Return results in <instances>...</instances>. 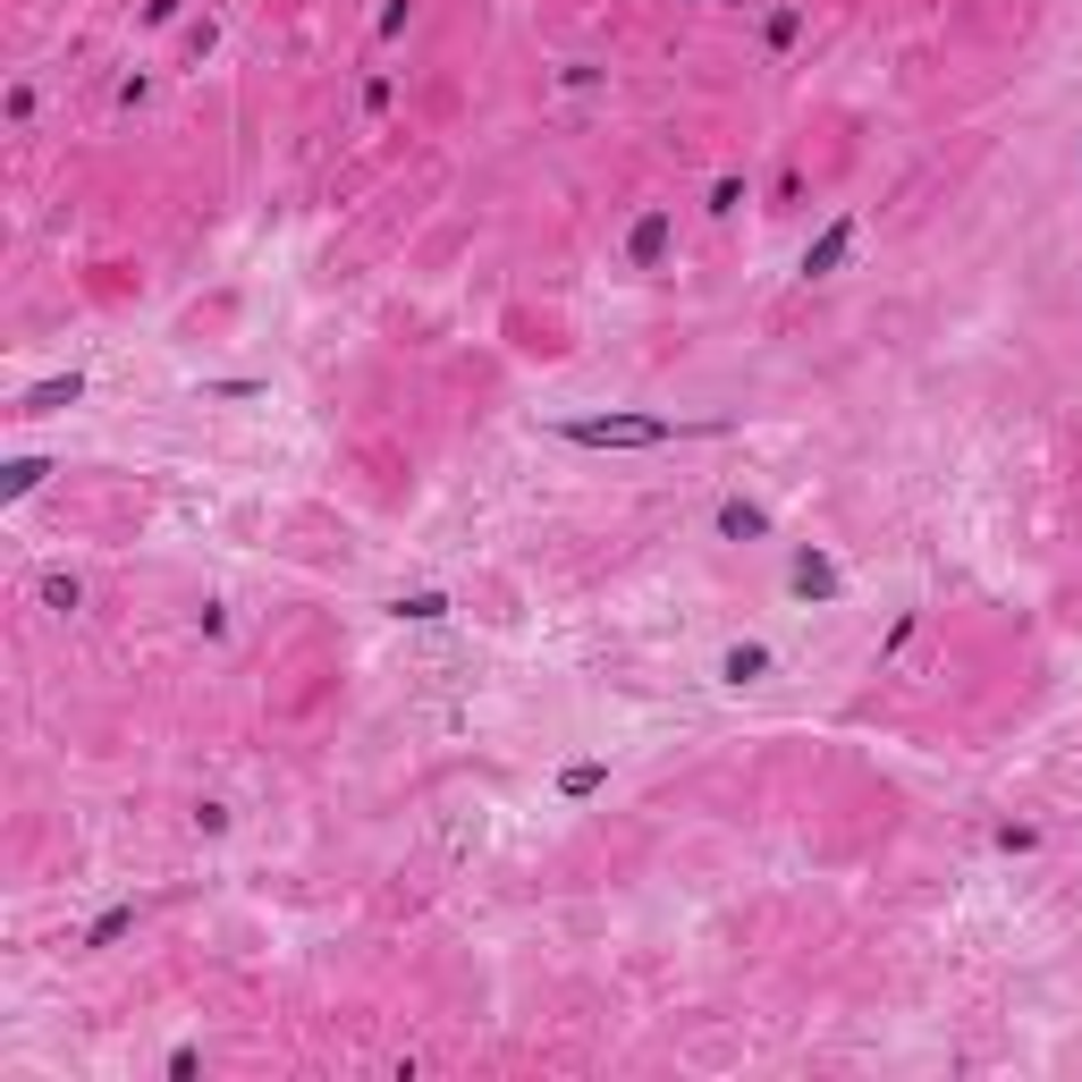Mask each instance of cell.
Here are the masks:
<instances>
[{"label": "cell", "mask_w": 1082, "mask_h": 1082, "mask_svg": "<svg viewBox=\"0 0 1082 1082\" xmlns=\"http://www.w3.org/2000/svg\"><path fill=\"white\" fill-rule=\"evenodd\" d=\"M575 448H660L677 440L669 414H575V423H558Z\"/></svg>", "instance_id": "6da1fadb"}, {"label": "cell", "mask_w": 1082, "mask_h": 1082, "mask_svg": "<svg viewBox=\"0 0 1082 1082\" xmlns=\"http://www.w3.org/2000/svg\"><path fill=\"white\" fill-rule=\"evenodd\" d=\"M846 246H855V221H828L812 246H803V280H828L837 262H846Z\"/></svg>", "instance_id": "7a4b0ae2"}, {"label": "cell", "mask_w": 1082, "mask_h": 1082, "mask_svg": "<svg viewBox=\"0 0 1082 1082\" xmlns=\"http://www.w3.org/2000/svg\"><path fill=\"white\" fill-rule=\"evenodd\" d=\"M762 525H769V516H762V508H744V499H728V508H719V533H736V541H753Z\"/></svg>", "instance_id": "3957f363"}, {"label": "cell", "mask_w": 1082, "mask_h": 1082, "mask_svg": "<svg viewBox=\"0 0 1082 1082\" xmlns=\"http://www.w3.org/2000/svg\"><path fill=\"white\" fill-rule=\"evenodd\" d=\"M77 389H85V381H77V373H68V381H43V389H34V398H26V414H51V407H77Z\"/></svg>", "instance_id": "277c9868"}, {"label": "cell", "mask_w": 1082, "mask_h": 1082, "mask_svg": "<svg viewBox=\"0 0 1082 1082\" xmlns=\"http://www.w3.org/2000/svg\"><path fill=\"white\" fill-rule=\"evenodd\" d=\"M796 592H837V567H828V558H796Z\"/></svg>", "instance_id": "5b68a950"}, {"label": "cell", "mask_w": 1082, "mask_h": 1082, "mask_svg": "<svg viewBox=\"0 0 1082 1082\" xmlns=\"http://www.w3.org/2000/svg\"><path fill=\"white\" fill-rule=\"evenodd\" d=\"M660 246H669V212H651V221L635 228V262H660Z\"/></svg>", "instance_id": "8992f818"}, {"label": "cell", "mask_w": 1082, "mask_h": 1082, "mask_svg": "<svg viewBox=\"0 0 1082 1082\" xmlns=\"http://www.w3.org/2000/svg\"><path fill=\"white\" fill-rule=\"evenodd\" d=\"M43 474H51L43 457H17V466H9V482H0V491H9V499H26V491H34V482H43Z\"/></svg>", "instance_id": "52a82bcc"}, {"label": "cell", "mask_w": 1082, "mask_h": 1082, "mask_svg": "<svg viewBox=\"0 0 1082 1082\" xmlns=\"http://www.w3.org/2000/svg\"><path fill=\"white\" fill-rule=\"evenodd\" d=\"M769 669V651L762 643H744V651H728V685H744V677H762Z\"/></svg>", "instance_id": "ba28073f"}, {"label": "cell", "mask_w": 1082, "mask_h": 1082, "mask_svg": "<svg viewBox=\"0 0 1082 1082\" xmlns=\"http://www.w3.org/2000/svg\"><path fill=\"white\" fill-rule=\"evenodd\" d=\"M398 618H448L440 592H414V601H398Z\"/></svg>", "instance_id": "9c48e42d"}]
</instances>
